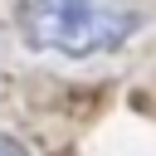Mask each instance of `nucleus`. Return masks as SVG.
<instances>
[{
	"label": "nucleus",
	"mask_w": 156,
	"mask_h": 156,
	"mask_svg": "<svg viewBox=\"0 0 156 156\" xmlns=\"http://www.w3.org/2000/svg\"><path fill=\"white\" fill-rule=\"evenodd\" d=\"M146 20V0H20V29L58 58H98L122 49Z\"/></svg>",
	"instance_id": "f257e3e1"
},
{
	"label": "nucleus",
	"mask_w": 156,
	"mask_h": 156,
	"mask_svg": "<svg viewBox=\"0 0 156 156\" xmlns=\"http://www.w3.org/2000/svg\"><path fill=\"white\" fill-rule=\"evenodd\" d=\"M0 156H29V151H24L15 136H5V132H0Z\"/></svg>",
	"instance_id": "f03ea898"
}]
</instances>
